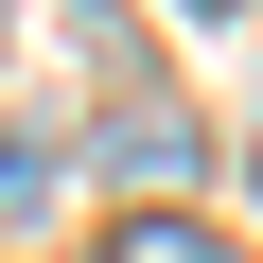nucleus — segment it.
Returning a JSON list of instances; mask_svg holds the SVG:
<instances>
[{"label":"nucleus","instance_id":"nucleus-1","mask_svg":"<svg viewBox=\"0 0 263 263\" xmlns=\"http://www.w3.org/2000/svg\"><path fill=\"white\" fill-rule=\"evenodd\" d=\"M176 176H193V105L176 88H105V193L123 211H176Z\"/></svg>","mask_w":263,"mask_h":263},{"label":"nucleus","instance_id":"nucleus-2","mask_svg":"<svg viewBox=\"0 0 263 263\" xmlns=\"http://www.w3.org/2000/svg\"><path fill=\"white\" fill-rule=\"evenodd\" d=\"M70 193V141H53V123H0V228H35Z\"/></svg>","mask_w":263,"mask_h":263},{"label":"nucleus","instance_id":"nucleus-3","mask_svg":"<svg viewBox=\"0 0 263 263\" xmlns=\"http://www.w3.org/2000/svg\"><path fill=\"white\" fill-rule=\"evenodd\" d=\"M105 263H228V246H211L193 211H123V228H105Z\"/></svg>","mask_w":263,"mask_h":263},{"label":"nucleus","instance_id":"nucleus-4","mask_svg":"<svg viewBox=\"0 0 263 263\" xmlns=\"http://www.w3.org/2000/svg\"><path fill=\"white\" fill-rule=\"evenodd\" d=\"M0 35H18V18H0Z\"/></svg>","mask_w":263,"mask_h":263}]
</instances>
